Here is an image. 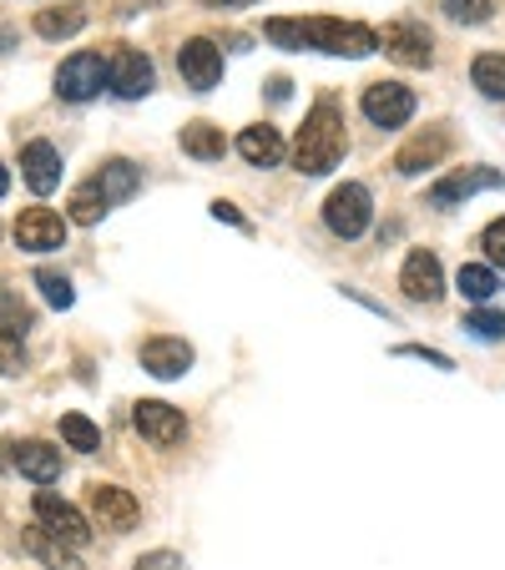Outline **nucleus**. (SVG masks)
<instances>
[{"mask_svg": "<svg viewBox=\"0 0 505 570\" xmlns=\"http://www.w3.org/2000/svg\"><path fill=\"white\" fill-rule=\"evenodd\" d=\"M264 36L283 51H329V56H369V51H379V31H369L359 21H339V15H309V21L273 15L264 25Z\"/></svg>", "mask_w": 505, "mask_h": 570, "instance_id": "1", "label": "nucleus"}, {"mask_svg": "<svg viewBox=\"0 0 505 570\" xmlns=\"http://www.w3.org/2000/svg\"><path fill=\"white\" fill-rule=\"evenodd\" d=\"M344 147H350V137H344V111H339L334 101L324 96V101H319V107L303 117V127H299L293 166H299L303 178H324L329 166H339Z\"/></svg>", "mask_w": 505, "mask_h": 570, "instance_id": "2", "label": "nucleus"}, {"mask_svg": "<svg viewBox=\"0 0 505 570\" xmlns=\"http://www.w3.org/2000/svg\"><path fill=\"white\" fill-rule=\"evenodd\" d=\"M374 217V203H369V187L364 182H344V187L329 192V203H324V227L334 233V238H359L364 227H369Z\"/></svg>", "mask_w": 505, "mask_h": 570, "instance_id": "3", "label": "nucleus"}, {"mask_svg": "<svg viewBox=\"0 0 505 570\" xmlns=\"http://www.w3.org/2000/svg\"><path fill=\"white\" fill-rule=\"evenodd\" d=\"M107 82H111V61H101L97 51H76V56L61 61L56 96H66V101H92V96H101Z\"/></svg>", "mask_w": 505, "mask_h": 570, "instance_id": "4", "label": "nucleus"}, {"mask_svg": "<svg viewBox=\"0 0 505 570\" xmlns=\"http://www.w3.org/2000/svg\"><path fill=\"white\" fill-rule=\"evenodd\" d=\"M36 525H41V530H51L56 540H66L72 550L92 540V520H86V515L76 510L72 499L51 495V490H41V495H36Z\"/></svg>", "mask_w": 505, "mask_h": 570, "instance_id": "5", "label": "nucleus"}, {"mask_svg": "<svg viewBox=\"0 0 505 570\" xmlns=\"http://www.w3.org/2000/svg\"><path fill=\"white\" fill-rule=\"evenodd\" d=\"M359 107H364V117H369L374 127L389 131V127H405V121L415 117V92L399 86V82H374V86H364Z\"/></svg>", "mask_w": 505, "mask_h": 570, "instance_id": "6", "label": "nucleus"}, {"mask_svg": "<svg viewBox=\"0 0 505 570\" xmlns=\"http://www.w3.org/2000/svg\"><path fill=\"white\" fill-rule=\"evenodd\" d=\"M178 72H182V82L193 86V92H213V86L223 82V46H217V41H207V36L182 41Z\"/></svg>", "mask_w": 505, "mask_h": 570, "instance_id": "7", "label": "nucleus"}, {"mask_svg": "<svg viewBox=\"0 0 505 570\" xmlns=\"http://www.w3.org/2000/svg\"><path fill=\"white\" fill-rule=\"evenodd\" d=\"M132 424L142 440H152L157 450H172V444L187 440V419H182V409L162 405V399H142V405L132 409Z\"/></svg>", "mask_w": 505, "mask_h": 570, "instance_id": "8", "label": "nucleus"}, {"mask_svg": "<svg viewBox=\"0 0 505 570\" xmlns=\"http://www.w3.org/2000/svg\"><path fill=\"white\" fill-rule=\"evenodd\" d=\"M92 515H97L101 530L111 535H127L137 520H142V505H137L132 490H121V485H92Z\"/></svg>", "mask_w": 505, "mask_h": 570, "instance_id": "9", "label": "nucleus"}, {"mask_svg": "<svg viewBox=\"0 0 505 570\" xmlns=\"http://www.w3.org/2000/svg\"><path fill=\"white\" fill-rule=\"evenodd\" d=\"M15 243H21L25 252L66 248V217L51 213V207H25V213L15 217Z\"/></svg>", "mask_w": 505, "mask_h": 570, "instance_id": "10", "label": "nucleus"}, {"mask_svg": "<svg viewBox=\"0 0 505 570\" xmlns=\"http://www.w3.org/2000/svg\"><path fill=\"white\" fill-rule=\"evenodd\" d=\"M399 288H405L409 303H440V293H445V273H440V258L425 248H415L405 258V268H399Z\"/></svg>", "mask_w": 505, "mask_h": 570, "instance_id": "11", "label": "nucleus"}, {"mask_svg": "<svg viewBox=\"0 0 505 570\" xmlns=\"http://www.w3.org/2000/svg\"><path fill=\"white\" fill-rule=\"evenodd\" d=\"M379 46H385V56H395L399 66H430L434 61V41L420 21H389Z\"/></svg>", "mask_w": 505, "mask_h": 570, "instance_id": "12", "label": "nucleus"}, {"mask_svg": "<svg viewBox=\"0 0 505 570\" xmlns=\"http://www.w3.org/2000/svg\"><path fill=\"white\" fill-rule=\"evenodd\" d=\"M152 82H157V72H152V56L147 51H137V46H121L117 56H111V92L121 96V101H137V96H147L152 92Z\"/></svg>", "mask_w": 505, "mask_h": 570, "instance_id": "13", "label": "nucleus"}, {"mask_svg": "<svg viewBox=\"0 0 505 570\" xmlns=\"http://www.w3.org/2000/svg\"><path fill=\"white\" fill-rule=\"evenodd\" d=\"M137 358H142V368L152 374V379H182V374L193 368V348L182 344V338H172V333L147 338V344L137 348Z\"/></svg>", "mask_w": 505, "mask_h": 570, "instance_id": "14", "label": "nucleus"}, {"mask_svg": "<svg viewBox=\"0 0 505 570\" xmlns=\"http://www.w3.org/2000/svg\"><path fill=\"white\" fill-rule=\"evenodd\" d=\"M445 152H450V131L445 127H430V131H420V137H409V142L395 152V172L415 178V172H425V166L445 162Z\"/></svg>", "mask_w": 505, "mask_h": 570, "instance_id": "15", "label": "nucleus"}, {"mask_svg": "<svg viewBox=\"0 0 505 570\" xmlns=\"http://www.w3.org/2000/svg\"><path fill=\"white\" fill-rule=\"evenodd\" d=\"M505 187L501 172H491V166H475V172H455V178L434 182L430 187V207H460L465 197H475V192H495Z\"/></svg>", "mask_w": 505, "mask_h": 570, "instance_id": "16", "label": "nucleus"}, {"mask_svg": "<svg viewBox=\"0 0 505 570\" xmlns=\"http://www.w3.org/2000/svg\"><path fill=\"white\" fill-rule=\"evenodd\" d=\"M21 178L31 192H56L61 187V152L51 142H25L21 147Z\"/></svg>", "mask_w": 505, "mask_h": 570, "instance_id": "17", "label": "nucleus"}, {"mask_svg": "<svg viewBox=\"0 0 505 570\" xmlns=\"http://www.w3.org/2000/svg\"><path fill=\"white\" fill-rule=\"evenodd\" d=\"M15 470H21L25 480H36V485H51V480L61 475V450H51V444H41V440H25V444H15Z\"/></svg>", "mask_w": 505, "mask_h": 570, "instance_id": "18", "label": "nucleus"}, {"mask_svg": "<svg viewBox=\"0 0 505 570\" xmlns=\"http://www.w3.org/2000/svg\"><path fill=\"white\" fill-rule=\"evenodd\" d=\"M238 157L248 166H278V162H283V137H278L273 127H243Z\"/></svg>", "mask_w": 505, "mask_h": 570, "instance_id": "19", "label": "nucleus"}, {"mask_svg": "<svg viewBox=\"0 0 505 570\" xmlns=\"http://www.w3.org/2000/svg\"><path fill=\"white\" fill-rule=\"evenodd\" d=\"M97 187L107 192V203H111V207L127 203V197H132V192L142 187V166L127 162V157H111V162L97 172Z\"/></svg>", "mask_w": 505, "mask_h": 570, "instance_id": "20", "label": "nucleus"}, {"mask_svg": "<svg viewBox=\"0 0 505 570\" xmlns=\"http://www.w3.org/2000/svg\"><path fill=\"white\" fill-rule=\"evenodd\" d=\"M182 152L197 157V162H223L228 137H223V127H213V121H187V127H182Z\"/></svg>", "mask_w": 505, "mask_h": 570, "instance_id": "21", "label": "nucleus"}, {"mask_svg": "<svg viewBox=\"0 0 505 570\" xmlns=\"http://www.w3.org/2000/svg\"><path fill=\"white\" fill-rule=\"evenodd\" d=\"M25 550H31V556H36L46 570H86L82 560L72 556V546H66V540H56L51 530H41V525H36V530H25Z\"/></svg>", "mask_w": 505, "mask_h": 570, "instance_id": "22", "label": "nucleus"}, {"mask_svg": "<svg viewBox=\"0 0 505 570\" xmlns=\"http://www.w3.org/2000/svg\"><path fill=\"white\" fill-rule=\"evenodd\" d=\"M82 25H86L82 6H46V11H36V36H46V41H66V36H76Z\"/></svg>", "mask_w": 505, "mask_h": 570, "instance_id": "23", "label": "nucleus"}, {"mask_svg": "<svg viewBox=\"0 0 505 570\" xmlns=\"http://www.w3.org/2000/svg\"><path fill=\"white\" fill-rule=\"evenodd\" d=\"M470 82L481 86L491 101H505V56L501 51H481V56L470 61Z\"/></svg>", "mask_w": 505, "mask_h": 570, "instance_id": "24", "label": "nucleus"}, {"mask_svg": "<svg viewBox=\"0 0 505 570\" xmlns=\"http://www.w3.org/2000/svg\"><path fill=\"white\" fill-rule=\"evenodd\" d=\"M66 207H72V223L92 227V223H101V217H107V207H111V203H107V192L97 187V178H86L82 187L72 192V203H66Z\"/></svg>", "mask_w": 505, "mask_h": 570, "instance_id": "25", "label": "nucleus"}, {"mask_svg": "<svg viewBox=\"0 0 505 570\" xmlns=\"http://www.w3.org/2000/svg\"><path fill=\"white\" fill-rule=\"evenodd\" d=\"M455 283H460V293H465L470 303H491L495 288H501V283H495V268H491V262H465V268L455 273Z\"/></svg>", "mask_w": 505, "mask_h": 570, "instance_id": "26", "label": "nucleus"}, {"mask_svg": "<svg viewBox=\"0 0 505 570\" xmlns=\"http://www.w3.org/2000/svg\"><path fill=\"white\" fill-rule=\"evenodd\" d=\"M61 440L72 444L76 454H97L101 450V429L86 415H61Z\"/></svg>", "mask_w": 505, "mask_h": 570, "instance_id": "27", "label": "nucleus"}, {"mask_svg": "<svg viewBox=\"0 0 505 570\" xmlns=\"http://www.w3.org/2000/svg\"><path fill=\"white\" fill-rule=\"evenodd\" d=\"M36 288H41V298H46L51 309H72V303H76L72 278L56 273V268H41V273H36Z\"/></svg>", "mask_w": 505, "mask_h": 570, "instance_id": "28", "label": "nucleus"}, {"mask_svg": "<svg viewBox=\"0 0 505 570\" xmlns=\"http://www.w3.org/2000/svg\"><path fill=\"white\" fill-rule=\"evenodd\" d=\"M440 11L450 15V21H465V25H481L495 15V0H440Z\"/></svg>", "mask_w": 505, "mask_h": 570, "instance_id": "29", "label": "nucleus"}, {"mask_svg": "<svg viewBox=\"0 0 505 570\" xmlns=\"http://www.w3.org/2000/svg\"><path fill=\"white\" fill-rule=\"evenodd\" d=\"M460 329L475 333V338H485V344H495V338H505V313L475 309V313H465V323H460Z\"/></svg>", "mask_w": 505, "mask_h": 570, "instance_id": "30", "label": "nucleus"}, {"mask_svg": "<svg viewBox=\"0 0 505 570\" xmlns=\"http://www.w3.org/2000/svg\"><path fill=\"white\" fill-rule=\"evenodd\" d=\"M0 329H6V333H25V329H31V309L15 303L6 288H0Z\"/></svg>", "mask_w": 505, "mask_h": 570, "instance_id": "31", "label": "nucleus"}, {"mask_svg": "<svg viewBox=\"0 0 505 570\" xmlns=\"http://www.w3.org/2000/svg\"><path fill=\"white\" fill-rule=\"evenodd\" d=\"M21 368H25L21 333H6V329H0V374H21Z\"/></svg>", "mask_w": 505, "mask_h": 570, "instance_id": "32", "label": "nucleus"}, {"mask_svg": "<svg viewBox=\"0 0 505 570\" xmlns=\"http://www.w3.org/2000/svg\"><path fill=\"white\" fill-rule=\"evenodd\" d=\"M481 248H485V258H491L495 268H505V217H495V223H485V233H481Z\"/></svg>", "mask_w": 505, "mask_h": 570, "instance_id": "33", "label": "nucleus"}, {"mask_svg": "<svg viewBox=\"0 0 505 570\" xmlns=\"http://www.w3.org/2000/svg\"><path fill=\"white\" fill-rule=\"evenodd\" d=\"M132 570H187V560H182L178 550H147Z\"/></svg>", "mask_w": 505, "mask_h": 570, "instance_id": "34", "label": "nucleus"}, {"mask_svg": "<svg viewBox=\"0 0 505 570\" xmlns=\"http://www.w3.org/2000/svg\"><path fill=\"white\" fill-rule=\"evenodd\" d=\"M395 354L399 358H425V364H434V368H455V358H450V354H440V348H425V344H399Z\"/></svg>", "mask_w": 505, "mask_h": 570, "instance_id": "35", "label": "nucleus"}, {"mask_svg": "<svg viewBox=\"0 0 505 570\" xmlns=\"http://www.w3.org/2000/svg\"><path fill=\"white\" fill-rule=\"evenodd\" d=\"M213 217H217V223H233V227H243V233H253V223H248V217H243L233 203H213Z\"/></svg>", "mask_w": 505, "mask_h": 570, "instance_id": "36", "label": "nucleus"}, {"mask_svg": "<svg viewBox=\"0 0 505 570\" xmlns=\"http://www.w3.org/2000/svg\"><path fill=\"white\" fill-rule=\"evenodd\" d=\"M203 6H213V11H243V6H258V0H203Z\"/></svg>", "mask_w": 505, "mask_h": 570, "instance_id": "37", "label": "nucleus"}, {"mask_svg": "<svg viewBox=\"0 0 505 570\" xmlns=\"http://www.w3.org/2000/svg\"><path fill=\"white\" fill-rule=\"evenodd\" d=\"M6 192H11V172H6V166H0V197H6Z\"/></svg>", "mask_w": 505, "mask_h": 570, "instance_id": "38", "label": "nucleus"}]
</instances>
